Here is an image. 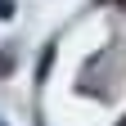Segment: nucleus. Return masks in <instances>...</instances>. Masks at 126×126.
Segmentation results:
<instances>
[{"instance_id":"obj_1","label":"nucleus","mask_w":126,"mask_h":126,"mask_svg":"<svg viewBox=\"0 0 126 126\" xmlns=\"http://www.w3.org/2000/svg\"><path fill=\"white\" fill-rule=\"evenodd\" d=\"M50 59H54V41L45 45V54H41V68H36V77H41V81H45V72H50Z\"/></svg>"},{"instance_id":"obj_2","label":"nucleus","mask_w":126,"mask_h":126,"mask_svg":"<svg viewBox=\"0 0 126 126\" xmlns=\"http://www.w3.org/2000/svg\"><path fill=\"white\" fill-rule=\"evenodd\" d=\"M14 9H18L14 0H0V18H14Z\"/></svg>"},{"instance_id":"obj_3","label":"nucleus","mask_w":126,"mask_h":126,"mask_svg":"<svg viewBox=\"0 0 126 126\" xmlns=\"http://www.w3.org/2000/svg\"><path fill=\"white\" fill-rule=\"evenodd\" d=\"M9 68H14V63H9V54H0V77H9Z\"/></svg>"}]
</instances>
